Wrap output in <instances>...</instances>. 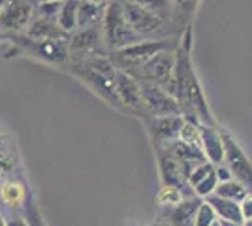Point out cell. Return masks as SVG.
Returning a JSON list of instances; mask_svg holds the SVG:
<instances>
[{
	"instance_id": "cell-1",
	"label": "cell",
	"mask_w": 252,
	"mask_h": 226,
	"mask_svg": "<svg viewBox=\"0 0 252 226\" xmlns=\"http://www.w3.org/2000/svg\"><path fill=\"white\" fill-rule=\"evenodd\" d=\"M190 51H192V27L189 25L181 36V42L175 47V68H173V81L169 93L177 100L183 117L198 119L203 125H213L209 104L200 85L198 74L194 70Z\"/></svg>"
},
{
	"instance_id": "cell-2",
	"label": "cell",
	"mask_w": 252,
	"mask_h": 226,
	"mask_svg": "<svg viewBox=\"0 0 252 226\" xmlns=\"http://www.w3.org/2000/svg\"><path fill=\"white\" fill-rule=\"evenodd\" d=\"M70 72L85 85L98 93L105 102L121 108L117 97V66L107 55H93L83 59H72Z\"/></svg>"
},
{
	"instance_id": "cell-3",
	"label": "cell",
	"mask_w": 252,
	"mask_h": 226,
	"mask_svg": "<svg viewBox=\"0 0 252 226\" xmlns=\"http://www.w3.org/2000/svg\"><path fill=\"white\" fill-rule=\"evenodd\" d=\"M102 34L107 51H119L132 43L141 42L143 38L130 27L126 19L121 0H113L105 6L104 21H102Z\"/></svg>"
},
{
	"instance_id": "cell-4",
	"label": "cell",
	"mask_w": 252,
	"mask_h": 226,
	"mask_svg": "<svg viewBox=\"0 0 252 226\" xmlns=\"http://www.w3.org/2000/svg\"><path fill=\"white\" fill-rule=\"evenodd\" d=\"M177 43L169 42L166 38H158V40H141L137 43H132L128 47H123L119 51H111L109 59L113 61V65L123 70L126 74L134 75L137 72V68L141 65H145L151 57H155L160 51L166 49H175Z\"/></svg>"
},
{
	"instance_id": "cell-5",
	"label": "cell",
	"mask_w": 252,
	"mask_h": 226,
	"mask_svg": "<svg viewBox=\"0 0 252 226\" xmlns=\"http://www.w3.org/2000/svg\"><path fill=\"white\" fill-rule=\"evenodd\" d=\"M173 68H175V49H166L139 66L134 77L137 81H149L169 91L173 81Z\"/></svg>"
},
{
	"instance_id": "cell-6",
	"label": "cell",
	"mask_w": 252,
	"mask_h": 226,
	"mask_svg": "<svg viewBox=\"0 0 252 226\" xmlns=\"http://www.w3.org/2000/svg\"><path fill=\"white\" fill-rule=\"evenodd\" d=\"M222 143H224V166L230 170L233 179L241 181L252 193V162L247 157V153L241 149V145L233 140L230 132L220 130Z\"/></svg>"
},
{
	"instance_id": "cell-7",
	"label": "cell",
	"mask_w": 252,
	"mask_h": 226,
	"mask_svg": "<svg viewBox=\"0 0 252 226\" xmlns=\"http://www.w3.org/2000/svg\"><path fill=\"white\" fill-rule=\"evenodd\" d=\"M13 42L23 53H29L51 65H64L70 59L68 40H31L27 36H15Z\"/></svg>"
},
{
	"instance_id": "cell-8",
	"label": "cell",
	"mask_w": 252,
	"mask_h": 226,
	"mask_svg": "<svg viewBox=\"0 0 252 226\" xmlns=\"http://www.w3.org/2000/svg\"><path fill=\"white\" fill-rule=\"evenodd\" d=\"M36 15L34 0H6L0 11V32L21 34Z\"/></svg>"
},
{
	"instance_id": "cell-9",
	"label": "cell",
	"mask_w": 252,
	"mask_h": 226,
	"mask_svg": "<svg viewBox=\"0 0 252 226\" xmlns=\"http://www.w3.org/2000/svg\"><path fill=\"white\" fill-rule=\"evenodd\" d=\"M141 85V98H143V106L145 111L151 117H164V115H181L177 100L168 89L149 81H139ZM145 119V117H143Z\"/></svg>"
},
{
	"instance_id": "cell-10",
	"label": "cell",
	"mask_w": 252,
	"mask_h": 226,
	"mask_svg": "<svg viewBox=\"0 0 252 226\" xmlns=\"http://www.w3.org/2000/svg\"><path fill=\"white\" fill-rule=\"evenodd\" d=\"M104 34L102 25L89 27V29H77L68 36V51L72 59H83L93 55H105Z\"/></svg>"
},
{
	"instance_id": "cell-11",
	"label": "cell",
	"mask_w": 252,
	"mask_h": 226,
	"mask_svg": "<svg viewBox=\"0 0 252 226\" xmlns=\"http://www.w3.org/2000/svg\"><path fill=\"white\" fill-rule=\"evenodd\" d=\"M121 4H123V10H125V15H126V19H128V23H130V27H132L143 40H147V36L160 32V31L164 29L166 21H164L162 17H158L157 13L145 10V8L137 6V4L126 2V0H121Z\"/></svg>"
},
{
	"instance_id": "cell-12",
	"label": "cell",
	"mask_w": 252,
	"mask_h": 226,
	"mask_svg": "<svg viewBox=\"0 0 252 226\" xmlns=\"http://www.w3.org/2000/svg\"><path fill=\"white\" fill-rule=\"evenodd\" d=\"M151 134V140L157 145H168L171 141L179 140V132L185 123L183 115H164V117H147L143 119Z\"/></svg>"
},
{
	"instance_id": "cell-13",
	"label": "cell",
	"mask_w": 252,
	"mask_h": 226,
	"mask_svg": "<svg viewBox=\"0 0 252 226\" xmlns=\"http://www.w3.org/2000/svg\"><path fill=\"white\" fill-rule=\"evenodd\" d=\"M157 151V157H158V170H160V177H162V185L164 187H173V189H179L183 196L187 198L190 194L185 193V189H192L187 179L183 177V172L179 168V162L173 159V155L169 153L166 147L162 145H157L155 147ZM194 196V194H192Z\"/></svg>"
},
{
	"instance_id": "cell-14",
	"label": "cell",
	"mask_w": 252,
	"mask_h": 226,
	"mask_svg": "<svg viewBox=\"0 0 252 226\" xmlns=\"http://www.w3.org/2000/svg\"><path fill=\"white\" fill-rule=\"evenodd\" d=\"M117 97H119V102L121 106H126V108H132L139 111L137 115L143 117L145 111V106H143V98H141V85L134 75L126 74L123 70L117 68Z\"/></svg>"
},
{
	"instance_id": "cell-15",
	"label": "cell",
	"mask_w": 252,
	"mask_h": 226,
	"mask_svg": "<svg viewBox=\"0 0 252 226\" xmlns=\"http://www.w3.org/2000/svg\"><path fill=\"white\" fill-rule=\"evenodd\" d=\"M201 202L203 200L194 194V196L183 198L177 204L168 205L164 209V217H166L168 226H194V217H196V211H198Z\"/></svg>"
},
{
	"instance_id": "cell-16",
	"label": "cell",
	"mask_w": 252,
	"mask_h": 226,
	"mask_svg": "<svg viewBox=\"0 0 252 226\" xmlns=\"http://www.w3.org/2000/svg\"><path fill=\"white\" fill-rule=\"evenodd\" d=\"M200 149L213 166L224 162V143L220 130L215 129V125H200Z\"/></svg>"
},
{
	"instance_id": "cell-17",
	"label": "cell",
	"mask_w": 252,
	"mask_h": 226,
	"mask_svg": "<svg viewBox=\"0 0 252 226\" xmlns=\"http://www.w3.org/2000/svg\"><path fill=\"white\" fill-rule=\"evenodd\" d=\"M25 36L31 38V40H68L70 34H66L59 27L57 19L34 15V19L25 31Z\"/></svg>"
},
{
	"instance_id": "cell-18",
	"label": "cell",
	"mask_w": 252,
	"mask_h": 226,
	"mask_svg": "<svg viewBox=\"0 0 252 226\" xmlns=\"http://www.w3.org/2000/svg\"><path fill=\"white\" fill-rule=\"evenodd\" d=\"M105 6L96 4L93 0H79L77 4V29H89V27H96L102 25L104 21Z\"/></svg>"
},
{
	"instance_id": "cell-19",
	"label": "cell",
	"mask_w": 252,
	"mask_h": 226,
	"mask_svg": "<svg viewBox=\"0 0 252 226\" xmlns=\"http://www.w3.org/2000/svg\"><path fill=\"white\" fill-rule=\"evenodd\" d=\"M205 202L213 207L215 215L219 221H233V223H245L241 217V207L233 200H226L217 194H211L209 198H205Z\"/></svg>"
},
{
	"instance_id": "cell-20",
	"label": "cell",
	"mask_w": 252,
	"mask_h": 226,
	"mask_svg": "<svg viewBox=\"0 0 252 226\" xmlns=\"http://www.w3.org/2000/svg\"><path fill=\"white\" fill-rule=\"evenodd\" d=\"M27 198V191L23 183H19L17 179H6L2 181V187H0V200L8 207H19V205L25 202Z\"/></svg>"
},
{
	"instance_id": "cell-21",
	"label": "cell",
	"mask_w": 252,
	"mask_h": 226,
	"mask_svg": "<svg viewBox=\"0 0 252 226\" xmlns=\"http://www.w3.org/2000/svg\"><path fill=\"white\" fill-rule=\"evenodd\" d=\"M77 4L79 0H63L57 15V23L66 34H72L77 27Z\"/></svg>"
},
{
	"instance_id": "cell-22",
	"label": "cell",
	"mask_w": 252,
	"mask_h": 226,
	"mask_svg": "<svg viewBox=\"0 0 252 226\" xmlns=\"http://www.w3.org/2000/svg\"><path fill=\"white\" fill-rule=\"evenodd\" d=\"M249 193H251V191H249L241 181L230 179V181H224V183L217 185V189H215L213 194H217V196H220V198H226V200H233V202L239 204Z\"/></svg>"
},
{
	"instance_id": "cell-23",
	"label": "cell",
	"mask_w": 252,
	"mask_h": 226,
	"mask_svg": "<svg viewBox=\"0 0 252 226\" xmlns=\"http://www.w3.org/2000/svg\"><path fill=\"white\" fill-rule=\"evenodd\" d=\"M126 2H132L137 4L145 10L157 13L158 17H162L164 21H168L173 17V6H171V0H126Z\"/></svg>"
},
{
	"instance_id": "cell-24",
	"label": "cell",
	"mask_w": 252,
	"mask_h": 226,
	"mask_svg": "<svg viewBox=\"0 0 252 226\" xmlns=\"http://www.w3.org/2000/svg\"><path fill=\"white\" fill-rule=\"evenodd\" d=\"M171 6H173V19L175 21L189 23L190 17L198 10L200 0H171Z\"/></svg>"
},
{
	"instance_id": "cell-25",
	"label": "cell",
	"mask_w": 252,
	"mask_h": 226,
	"mask_svg": "<svg viewBox=\"0 0 252 226\" xmlns=\"http://www.w3.org/2000/svg\"><path fill=\"white\" fill-rule=\"evenodd\" d=\"M217 185H219V179H217V173H215V170H213V172H211L205 179H201L200 183L196 185L192 191H194V194H196L198 198L205 200V198H209L211 194L215 193Z\"/></svg>"
},
{
	"instance_id": "cell-26",
	"label": "cell",
	"mask_w": 252,
	"mask_h": 226,
	"mask_svg": "<svg viewBox=\"0 0 252 226\" xmlns=\"http://www.w3.org/2000/svg\"><path fill=\"white\" fill-rule=\"evenodd\" d=\"M215 221H219V219L215 215L213 207L203 200L196 211V217H194V226H211Z\"/></svg>"
},
{
	"instance_id": "cell-27",
	"label": "cell",
	"mask_w": 252,
	"mask_h": 226,
	"mask_svg": "<svg viewBox=\"0 0 252 226\" xmlns=\"http://www.w3.org/2000/svg\"><path fill=\"white\" fill-rule=\"evenodd\" d=\"M185 196L183 193L179 191V189H173V187H162V191L158 194V204L164 205V207H168V205H173L181 202Z\"/></svg>"
},
{
	"instance_id": "cell-28",
	"label": "cell",
	"mask_w": 252,
	"mask_h": 226,
	"mask_svg": "<svg viewBox=\"0 0 252 226\" xmlns=\"http://www.w3.org/2000/svg\"><path fill=\"white\" fill-rule=\"evenodd\" d=\"M15 170V157L11 155V151H8V147H0V177L8 175Z\"/></svg>"
},
{
	"instance_id": "cell-29",
	"label": "cell",
	"mask_w": 252,
	"mask_h": 226,
	"mask_svg": "<svg viewBox=\"0 0 252 226\" xmlns=\"http://www.w3.org/2000/svg\"><path fill=\"white\" fill-rule=\"evenodd\" d=\"M213 170H215V166H213L211 162H203V164H200V166H198L194 172L190 173V177L187 179V183H189L190 187L194 189V187L200 183L201 179H205V177H207V175H209Z\"/></svg>"
},
{
	"instance_id": "cell-30",
	"label": "cell",
	"mask_w": 252,
	"mask_h": 226,
	"mask_svg": "<svg viewBox=\"0 0 252 226\" xmlns=\"http://www.w3.org/2000/svg\"><path fill=\"white\" fill-rule=\"evenodd\" d=\"M239 207H241L243 221H252V193H249L239 202Z\"/></svg>"
},
{
	"instance_id": "cell-31",
	"label": "cell",
	"mask_w": 252,
	"mask_h": 226,
	"mask_svg": "<svg viewBox=\"0 0 252 226\" xmlns=\"http://www.w3.org/2000/svg\"><path fill=\"white\" fill-rule=\"evenodd\" d=\"M215 173H217V179H219V183H224V181H230V179H233V175H231L230 170H228L224 164H219V166H215Z\"/></svg>"
},
{
	"instance_id": "cell-32",
	"label": "cell",
	"mask_w": 252,
	"mask_h": 226,
	"mask_svg": "<svg viewBox=\"0 0 252 226\" xmlns=\"http://www.w3.org/2000/svg\"><path fill=\"white\" fill-rule=\"evenodd\" d=\"M31 209V221H29V225L31 226H45L42 221V217H40V213L34 209V207H29Z\"/></svg>"
},
{
	"instance_id": "cell-33",
	"label": "cell",
	"mask_w": 252,
	"mask_h": 226,
	"mask_svg": "<svg viewBox=\"0 0 252 226\" xmlns=\"http://www.w3.org/2000/svg\"><path fill=\"white\" fill-rule=\"evenodd\" d=\"M6 226H31V225H29V221L23 219V217H11V219L6 221Z\"/></svg>"
},
{
	"instance_id": "cell-34",
	"label": "cell",
	"mask_w": 252,
	"mask_h": 226,
	"mask_svg": "<svg viewBox=\"0 0 252 226\" xmlns=\"http://www.w3.org/2000/svg\"><path fill=\"white\" fill-rule=\"evenodd\" d=\"M220 226H243V223H233V221H219Z\"/></svg>"
},
{
	"instance_id": "cell-35",
	"label": "cell",
	"mask_w": 252,
	"mask_h": 226,
	"mask_svg": "<svg viewBox=\"0 0 252 226\" xmlns=\"http://www.w3.org/2000/svg\"><path fill=\"white\" fill-rule=\"evenodd\" d=\"M6 145V134H4V129L0 127V147H4Z\"/></svg>"
},
{
	"instance_id": "cell-36",
	"label": "cell",
	"mask_w": 252,
	"mask_h": 226,
	"mask_svg": "<svg viewBox=\"0 0 252 226\" xmlns=\"http://www.w3.org/2000/svg\"><path fill=\"white\" fill-rule=\"evenodd\" d=\"M93 2H96V4H102V6H107L109 2H113V0H93Z\"/></svg>"
},
{
	"instance_id": "cell-37",
	"label": "cell",
	"mask_w": 252,
	"mask_h": 226,
	"mask_svg": "<svg viewBox=\"0 0 252 226\" xmlns=\"http://www.w3.org/2000/svg\"><path fill=\"white\" fill-rule=\"evenodd\" d=\"M0 226H6V217L2 215V211H0Z\"/></svg>"
},
{
	"instance_id": "cell-38",
	"label": "cell",
	"mask_w": 252,
	"mask_h": 226,
	"mask_svg": "<svg viewBox=\"0 0 252 226\" xmlns=\"http://www.w3.org/2000/svg\"><path fill=\"white\" fill-rule=\"evenodd\" d=\"M36 4H42V2H63V0H34Z\"/></svg>"
},
{
	"instance_id": "cell-39",
	"label": "cell",
	"mask_w": 252,
	"mask_h": 226,
	"mask_svg": "<svg viewBox=\"0 0 252 226\" xmlns=\"http://www.w3.org/2000/svg\"><path fill=\"white\" fill-rule=\"evenodd\" d=\"M243 226H252V221H245V223H243Z\"/></svg>"
},
{
	"instance_id": "cell-40",
	"label": "cell",
	"mask_w": 252,
	"mask_h": 226,
	"mask_svg": "<svg viewBox=\"0 0 252 226\" xmlns=\"http://www.w3.org/2000/svg\"><path fill=\"white\" fill-rule=\"evenodd\" d=\"M4 2H6V0H0V11H2V8H4Z\"/></svg>"
},
{
	"instance_id": "cell-41",
	"label": "cell",
	"mask_w": 252,
	"mask_h": 226,
	"mask_svg": "<svg viewBox=\"0 0 252 226\" xmlns=\"http://www.w3.org/2000/svg\"><path fill=\"white\" fill-rule=\"evenodd\" d=\"M211 226H220V223H219V221H215V223H213Z\"/></svg>"
},
{
	"instance_id": "cell-42",
	"label": "cell",
	"mask_w": 252,
	"mask_h": 226,
	"mask_svg": "<svg viewBox=\"0 0 252 226\" xmlns=\"http://www.w3.org/2000/svg\"><path fill=\"white\" fill-rule=\"evenodd\" d=\"M147 226H162L160 223H153V225H147Z\"/></svg>"
},
{
	"instance_id": "cell-43",
	"label": "cell",
	"mask_w": 252,
	"mask_h": 226,
	"mask_svg": "<svg viewBox=\"0 0 252 226\" xmlns=\"http://www.w3.org/2000/svg\"><path fill=\"white\" fill-rule=\"evenodd\" d=\"M0 187H2V177H0Z\"/></svg>"
}]
</instances>
